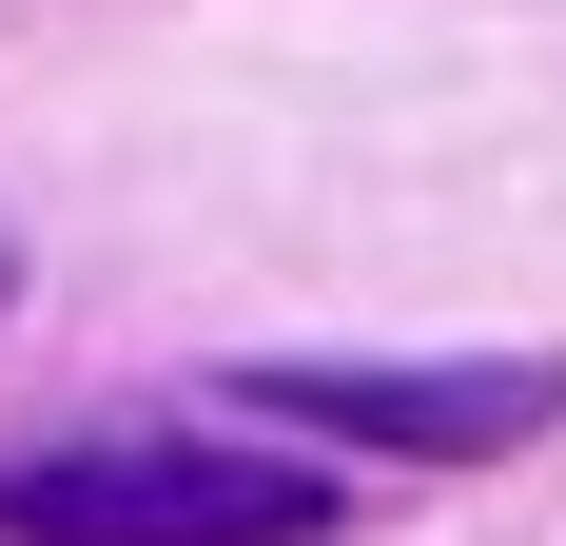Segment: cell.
<instances>
[{
    "label": "cell",
    "mask_w": 566,
    "mask_h": 546,
    "mask_svg": "<svg viewBox=\"0 0 566 546\" xmlns=\"http://www.w3.org/2000/svg\"><path fill=\"white\" fill-rule=\"evenodd\" d=\"M0 527L20 546H313L333 489L293 449H234V430H98V449L0 469Z\"/></svg>",
    "instance_id": "6da1fadb"
},
{
    "label": "cell",
    "mask_w": 566,
    "mask_h": 546,
    "mask_svg": "<svg viewBox=\"0 0 566 546\" xmlns=\"http://www.w3.org/2000/svg\"><path fill=\"white\" fill-rule=\"evenodd\" d=\"M274 410L371 430V449H509V430H547L566 390H547V371H293Z\"/></svg>",
    "instance_id": "7a4b0ae2"
}]
</instances>
